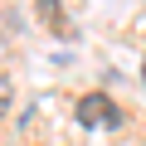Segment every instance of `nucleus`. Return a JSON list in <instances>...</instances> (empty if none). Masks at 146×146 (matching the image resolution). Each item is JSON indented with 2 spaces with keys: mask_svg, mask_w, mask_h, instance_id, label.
Here are the masks:
<instances>
[{
  "mask_svg": "<svg viewBox=\"0 0 146 146\" xmlns=\"http://www.w3.org/2000/svg\"><path fill=\"white\" fill-rule=\"evenodd\" d=\"M10 102H15V88H10L5 78H0V117H5V112H10Z\"/></svg>",
  "mask_w": 146,
  "mask_h": 146,
  "instance_id": "f03ea898",
  "label": "nucleus"
},
{
  "mask_svg": "<svg viewBox=\"0 0 146 146\" xmlns=\"http://www.w3.org/2000/svg\"><path fill=\"white\" fill-rule=\"evenodd\" d=\"M78 122H83V127H117V122H122V107H117L107 93H83V98H78Z\"/></svg>",
  "mask_w": 146,
  "mask_h": 146,
  "instance_id": "f257e3e1",
  "label": "nucleus"
},
{
  "mask_svg": "<svg viewBox=\"0 0 146 146\" xmlns=\"http://www.w3.org/2000/svg\"><path fill=\"white\" fill-rule=\"evenodd\" d=\"M141 78H146V68H141Z\"/></svg>",
  "mask_w": 146,
  "mask_h": 146,
  "instance_id": "7ed1b4c3",
  "label": "nucleus"
}]
</instances>
